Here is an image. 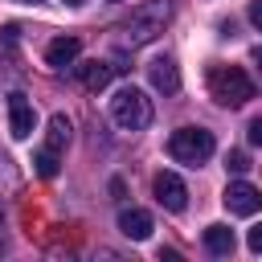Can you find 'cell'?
Masks as SVG:
<instances>
[{
  "label": "cell",
  "instance_id": "1",
  "mask_svg": "<svg viewBox=\"0 0 262 262\" xmlns=\"http://www.w3.org/2000/svg\"><path fill=\"white\" fill-rule=\"evenodd\" d=\"M168 16H172L168 0H143V4H135L131 16L119 25V41L131 45V49H135V45H147V41H156V37L164 33Z\"/></svg>",
  "mask_w": 262,
  "mask_h": 262
},
{
  "label": "cell",
  "instance_id": "17",
  "mask_svg": "<svg viewBox=\"0 0 262 262\" xmlns=\"http://www.w3.org/2000/svg\"><path fill=\"white\" fill-rule=\"evenodd\" d=\"M250 25H254V29H262V4H258V0L250 4Z\"/></svg>",
  "mask_w": 262,
  "mask_h": 262
},
{
  "label": "cell",
  "instance_id": "8",
  "mask_svg": "<svg viewBox=\"0 0 262 262\" xmlns=\"http://www.w3.org/2000/svg\"><path fill=\"white\" fill-rule=\"evenodd\" d=\"M119 74V66H111V61H78L74 66V78L86 86V90H102V86H111V78Z\"/></svg>",
  "mask_w": 262,
  "mask_h": 262
},
{
  "label": "cell",
  "instance_id": "5",
  "mask_svg": "<svg viewBox=\"0 0 262 262\" xmlns=\"http://www.w3.org/2000/svg\"><path fill=\"white\" fill-rule=\"evenodd\" d=\"M221 201H225V209L237 213V217H254V213L262 209V192H258L250 180H229L225 192H221Z\"/></svg>",
  "mask_w": 262,
  "mask_h": 262
},
{
  "label": "cell",
  "instance_id": "15",
  "mask_svg": "<svg viewBox=\"0 0 262 262\" xmlns=\"http://www.w3.org/2000/svg\"><path fill=\"white\" fill-rule=\"evenodd\" d=\"M225 168H229L233 176H242V172H250V156H246V151H229V156H225Z\"/></svg>",
  "mask_w": 262,
  "mask_h": 262
},
{
  "label": "cell",
  "instance_id": "13",
  "mask_svg": "<svg viewBox=\"0 0 262 262\" xmlns=\"http://www.w3.org/2000/svg\"><path fill=\"white\" fill-rule=\"evenodd\" d=\"M70 143V119L66 115H49V135H45V147L49 151H61Z\"/></svg>",
  "mask_w": 262,
  "mask_h": 262
},
{
  "label": "cell",
  "instance_id": "2",
  "mask_svg": "<svg viewBox=\"0 0 262 262\" xmlns=\"http://www.w3.org/2000/svg\"><path fill=\"white\" fill-rule=\"evenodd\" d=\"M209 94L221 106H246L258 90H254V78L242 66H213L209 70Z\"/></svg>",
  "mask_w": 262,
  "mask_h": 262
},
{
  "label": "cell",
  "instance_id": "9",
  "mask_svg": "<svg viewBox=\"0 0 262 262\" xmlns=\"http://www.w3.org/2000/svg\"><path fill=\"white\" fill-rule=\"evenodd\" d=\"M147 82H151V90H160V94H176V90H180V70H176V61H172V57L147 61Z\"/></svg>",
  "mask_w": 262,
  "mask_h": 262
},
{
  "label": "cell",
  "instance_id": "10",
  "mask_svg": "<svg viewBox=\"0 0 262 262\" xmlns=\"http://www.w3.org/2000/svg\"><path fill=\"white\" fill-rule=\"evenodd\" d=\"M119 229L131 242H147L151 237V213L147 209H119Z\"/></svg>",
  "mask_w": 262,
  "mask_h": 262
},
{
  "label": "cell",
  "instance_id": "6",
  "mask_svg": "<svg viewBox=\"0 0 262 262\" xmlns=\"http://www.w3.org/2000/svg\"><path fill=\"white\" fill-rule=\"evenodd\" d=\"M151 192H156V201H160L168 213H184V205H188V188H184V180H180L176 172H156Z\"/></svg>",
  "mask_w": 262,
  "mask_h": 262
},
{
  "label": "cell",
  "instance_id": "16",
  "mask_svg": "<svg viewBox=\"0 0 262 262\" xmlns=\"http://www.w3.org/2000/svg\"><path fill=\"white\" fill-rule=\"evenodd\" d=\"M0 37H4V45H16V41H20V25H4Z\"/></svg>",
  "mask_w": 262,
  "mask_h": 262
},
{
  "label": "cell",
  "instance_id": "21",
  "mask_svg": "<svg viewBox=\"0 0 262 262\" xmlns=\"http://www.w3.org/2000/svg\"><path fill=\"white\" fill-rule=\"evenodd\" d=\"M16 4H37V0H16Z\"/></svg>",
  "mask_w": 262,
  "mask_h": 262
},
{
  "label": "cell",
  "instance_id": "11",
  "mask_svg": "<svg viewBox=\"0 0 262 262\" xmlns=\"http://www.w3.org/2000/svg\"><path fill=\"white\" fill-rule=\"evenodd\" d=\"M78 53H82L78 37H53L49 49H45V61H49V70H66V66L78 61Z\"/></svg>",
  "mask_w": 262,
  "mask_h": 262
},
{
  "label": "cell",
  "instance_id": "19",
  "mask_svg": "<svg viewBox=\"0 0 262 262\" xmlns=\"http://www.w3.org/2000/svg\"><path fill=\"white\" fill-rule=\"evenodd\" d=\"M246 246H250V250L258 254V250H262V229H250V237H246Z\"/></svg>",
  "mask_w": 262,
  "mask_h": 262
},
{
  "label": "cell",
  "instance_id": "14",
  "mask_svg": "<svg viewBox=\"0 0 262 262\" xmlns=\"http://www.w3.org/2000/svg\"><path fill=\"white\" fill-rule=\"evenodd\" d=\"M33 164H37V176H45V180H53V176H57V151L41 147V151L33 156Z\"/></svg>",
  "mask_w": 262,
  "mask_h": 262
},
{
  "label": "cell",
  "instance_id": "4",
  "mask_svg": "<svg viewBox=\"0 0 262 262\" xmlns=\"http://www.w3.org/2000/svg\"><path fill=\"white\" fill-rule=\"evenodd\" d=\"M213 131H205V127H180V131H172V139H168V156L176 160V164H205L209 156H213Z\"/></svg>",
  "mask_w": 262,
  "mask_h": 262
},
{
  "label": "cell",
  "instance_id": "7",
  "mask_svg": "<svg viewBox=\"0 0 262 262\" xmlns=\"http://www.w3.org/2000/svg\"><path fill=\"white\" fill-rule=\"evenodd\" d=\"M33 123H37L33 102H29L20 90H12V94H8V131H12V139H29V135H33Z\"/></svg>",
  "mask_w": 262,
  "mask_h": 262
},
{
  "label": "cell",
  "instance_id": "12",
  "mask_svg": "<svg viewBox=\"0 0 262 262\" xmlns=\"http://www.w3.org/2000/svg\"><path fill=\"white\" fill-rule=\"evenodd\" d=\"M205 250H209V254H217V258L233 254V229H229V225H221V221H217V225H209V229H205Z\"/></svg>",
  "mask_w": 262,
  "mask_h": 262
},
{
  "label": "cell",
  "instance_id": "20",
  "mask_svg": "<svg viewBox=\"0 0 262 262\" xmlns=\"http://www.w3.org/2000/svg\"><path fill=\"white\" fill-rule=\"evenodd\" d=\"M61 4H70V8H78V4H86V0H61Z\"/></svg>",
  "mask_w": 262,
  "mask_h": 262
},
{
  "label": "cell",
  "instance_id": "18",
  "mask_svg": "<svg viewBox=\"0 0 262 262\" xmlns=\"http://www.w3.org/2000/svg\"><path fill=\"white\" fill-rule=\"evenodd\" d=\"M246 135H250V143H262V119H254V123H250V131H246Z\"/></svg>",
  "mask_w": 262,
  "mask_h": 262
},
{
  "label": "cell",
  "instance_id": "3",
  "mask_svg": "<svg viewBox=\"0 0 262 262\" xmlns=\"http://www.w3.org/2000/svg\"><path fill=\"white\" fill-rule=\"evenodd\" d=\"M111 119L123 127V131H143L151 123V98L135 86H123L115 98H111Z\"/></svg>",
  "mask_w": 262,
  "mask_h": 262
}]
</instances>
